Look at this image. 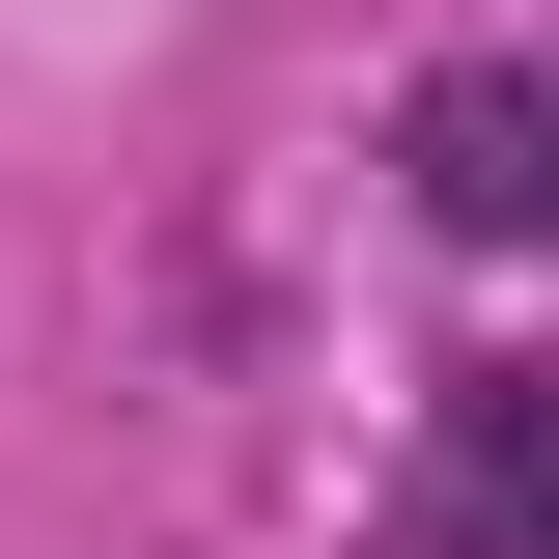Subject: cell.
Instances as JSON below:
<instances>
[{
	"label": "cell",
	"mask_w": 559,
	"mask_h": 559,
	"mask_svg": "<svg viewBox=\"0 0 559 559\" xmlns=\"http://www.w3.org/2000/svg\"><path fill=\"white\" fill-rule=\"evenodd\" d=\"M419 224H448V252H532L559 224V84L532 57H448L419 84Z\"/></svg>",
	"instance_id": "cell-1"
},
{
	"label": "cell",
	"mask_w": 559,
	"mask_h": 559,
	"mask_svg": "<svg viewBox=\"0 0 559 559\" xmlns=\"http://www.w3.org/2000/svg\"><path fill=\"white\" fill-rule=\"evenodd\" d=\"M419 532H448V559H559V364H476V392H448Z\"/></svg>",
	"instance_id": "cell-2"
}]
</instances>
